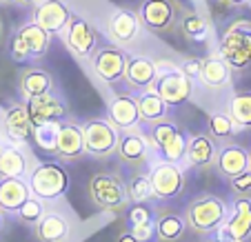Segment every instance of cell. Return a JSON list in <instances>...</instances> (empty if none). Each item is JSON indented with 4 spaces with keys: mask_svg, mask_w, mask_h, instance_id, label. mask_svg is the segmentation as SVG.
Instances as JSON below:
<instances>
[{
    "mask_svg": "<svg viewBox=\"0 0 251 242\" xmlns=\"http://www.w3.org/2000/svg\"><path fill=\"white\" fill-rule=\"evenodd\" d=\"M240 129L231 120L229 114H209L207 118V133L216 140V143H229V138L238 133Z\"/></svg>",
    "mask_w": 251,
    "mask_h": 242,
    "instance_id": "cell-34",
    "label": "cell"
},
{
    "mask_svg": "<svg viewBox=\"0 0 251 242\" xmlns=\"http://www.w3.org/2000/svg\"><path fill=\"white\" fill-rule=\"evenodd\" d=\"M180 69L191 78V80H200V69H202V60L198 58H187L180 65Z\"/></svg>",
    "mask_w": 251,
    "mask_h": 242,
    "instance_id": "cell-41",
    "label": "cell"
},
{
    "mask_svg": "<svg viewBox=\"0 0 251 242\" xmlns=\"http://www.w3.org/2000/svg\"><path fill=\"white\" fill-rule=\"evenodd\" d=\"M207 242H229V240H225L223 236H218V233H216V238H211V240H207Z\"/></svg>",
    "mask_w": 251,
    "mask_h": 242,
    "instance_id": "cell-46",
    "label": "cell"
},
{
    "mask_svg": "<svg viewBox=\"0 0 251 242\" xmlns=\"http://www.w3.org/2000/svg\"><path fill=\"white\" fill-rule=\"evenodd\" d=\"M153 224H156V240L160 242L180 240L187 231L185 216H178V214H158L153 218Z\"/></svg>",
    "mask_w": 251,
    "mask_h": 242,
    "instance_id": "cell-30",
    "label": "cell"
},
{
    "mask_svg": "<svg viewBox=\"0 0 251 242\" xmlns=\"http://www.w3.org/2000/svg\"><path fill=\"white\" fill-rule=\"evenodd\" d=\"M216 233L229 242L249 240L251 238V198H247V195H233L231 216L225 220V224Z\"/></svg>",
    "mask_w": 251,
    "mask_h": 242,
    "instance_id": "cell-11",
    "label": "cell"
},
{
    "mask_svg": "<svg viewBox=\"0 0 251 242\" xmlns=\"http://www.w3.org/2000/svg\"><path fill=\"white\" fill-rule=\"evenodd\" d=\"M227 5H231V7H245V5H249L251 0H225Z\"/></svg>",
    "mask_w": 251,
    "mask_h": 242,
    "instance_id": "cell-43",
    "label": "cell"
},
{
    "mask_svg": "<svg viewBox=\"0 0 251 242\" xmlns=\"http://www.w3.org/2000/svg\"><path fill=\"white\" fill-rule=\"evenodd\" d=\"M227 218H229L227 202L216 194L194 195L185 209L187 227L196 233H216Z\"/></svg>",
    "mask_w": 251,
    "mask_h": 242,
    "instance_id": "cell-1",
    "label": "cell"
},
{
    "mask_svg": "<svg viewBox=\"0 0 251 242\" xmlns=\"http://www.w3.org/2000/svg\"><path fill=\"white\" fill-rule=\"evenodd\" d=\"M47 91H53V76L47 69H43V67H27V69L20 72L18 94L25 102L36 98V96L47 94Z\"/></svg>",
    "mask_w": 251,
    "mask_h": 242,
    "instance_id": "cell-23",
    "label": "cell"
},
{
    "mask_svg": "<svg viewBox=\"0 0 251 242\" xmlns=\"http://www.w3.org/2000/svg\"><path fill=\"white\" fill-rule=\"evenodd\" d=\"M125 191H127L129 202H149L151 198H156L149 173H142V171L133 173L129 180H125Z\"/></svg>",
    "mask_w": 251,
    "mask_h": 242,
    "instance_id": "cell-32",
    "label": "cell"
},
{
    "mask_svg": "<svg viewBox=\"0 0 251 242\" xmlns=\"http://www.w3.org/2000/svg\"><path fill=\"white\" fill-rule=\"evenodd\" d=\"M149 180L153 185L156 200H174L185 189V171L180 162H169L158 158L149 167Z\"/></svg>",
    "mask_w": 251,
    "mask_h": 242,
    "instance_id": "cell-9",
    "label": "cell"
},
{
    "mask_svg": "<svg viewBox=\"0 0 251 242\" xmlns=\"http://www.w3.org/2000/svg\"><path fill=\"white\" fill-rule=\"evenodd\" d=\"M7 229V214L2 209H0V236H2V231Z\"/></svg>",
    "mask_w": 251,
    "mask_h": 242,
    "instance_id": "cell-44",
    "label": "cell"
},
{
    "mask_svg": "<svg viewBox=\"0 0 251 242\" xmlns=\"http://www.w3.org/2000/svg\"><path fill=\"white\" fill-rule=\"evenodd\" d=\"M33 233L38 242H65L69 236V222L62 214L45 211L40 222L33 227Z\"/></svg>",
    "mask_w": 251,
    "mask_h": 242,
    "instance_id": "cell-27",
    "label": "cell"
},
{
    "mask_svg": "<svg viewBox=\"0 0 251 242\" xmlns=\"http://www.w3.org/2000/svg\"><path fill=\"white\" fill-rule=\"evenodd\" d=\"M200 82L209 89H225L231 82V67L225 62L223 56H211L202 60L200 69Z\"/></svg>",
    "mask_w": 251,
    "mask_h": 242,
    "instance_id": "cell-28",
    "label": "cell"
},
{
    "mask_svg": "<svg viewBox=\"0 0 251 242\" xmlns=\"http://www.w3.org/2000/svg\"><path fill=\"white\" fill-rule=\"evenodd\" d=\"M27 180L31 194L45 202H56L69 189V173L60 162H40L29 171Z\"/></svg>",
    "mask_w": 251,
    "mask_h": 242,
    "instance_id": "cell-3",
    "label": "cell"
},
{
    "mask_svg": "<svg viewBox=\"0 0 251 242\" xmlns=\"http://www.w3.org/2000/svg\"><path fill=\"white\" fill-rule=\"evenodd\" d=\"M216 171L220 176L236 178L240 176L242 171L251 169L249 165V151L240 145H231V143H223V147H218V153H216V162H213Z\"/></svg>",
    "mask_w": 251,
    "mask_h": 242,
    "instance_id": "cell-21",
    "label": "cell"
},
{
    "mask_svg": "<svg viewBox=\"0 0 251 242\" xmlns=\"http://www.w3.org/2000/svg\"><path fill=\"white\" fill-rule=\"evenodd\" d=\"M9 56L14 62H29V60H36L31 53V49L27 47V43H25L23 38H20L18 33L14 31V36H11V43H9Z\"/></svg>",
    "mask_w": 251,
    "mask_h": 242,
    "instance_id": "cell-38",
    "label": "cell"
},
{
    "mask_svg": "<svg viewBox=\"0 0 251 242\" xmlns=\"http://www.w3.org/2000/svg\"><path fill=\"white\" fill-rule=\"evenodd\" d=\"M153 89L160 94V98L169 107H178L185 105L187 100L194 96V80L182 72L180 67L167 65L165 69L158 67V80L153 85Z\"/></svg>",
    "mask_w": 251,
    "mask_h": 242,
    "instance_id": "cell-8",
    "label": "cell"
},
{
    "mask_svg": "<svg viewBox=\"0 0 251 242\" xmlns=\"http://www.w3.org/2000/svg\"><path fill=\"white\" fill-rule=\"evenodd\" d=\"M138 100V114H140V124H156L160 120H167L169 116V105L160 98L156 89L142 91V94L136 96Z\"/></svg>",
    "mask_w": 251,
    "mask_h": 242,
    "instance_id": "cell-26",
    "label": "cell"
},
{
    "mask_svg": "<svg viewBox=\"0 0 251 242\" xmlns=\"http://www.w3.org/2000/svg\"><path fill=\"white\" fill-rule=\"evenodd\" d=\"M53 156L60 162H76L85 156V140H82V124L74 120H62L58 131Z\"/></svg>",
    "mask_w": 251,
    "mask_h": 242,
    "instance_id": "cell-17",
    "label": "cell"
},
{
    "mask_svg": "<svg viewBox=\"0 0 251 242\" xmlns=\"http://www.w3.org/2000/svg\"><path fill=\"white\" fill-rule=\"evenodd\" d=\"M227 114L240 129H251V91H240L233 94L227 102Z\"/></svg>",
    "mask_w": 251,
    "mask_h": 242,
    "instance_id": "cell-31",
    "label": "cell"
},
{
    "mask_svg": "<svg viewBox=\"0 0 251 242\" xmlns=\"http://www.w3.org/2000/svg\"><path fill=\"white\" fill-rule=\"evenodd\" d=\"M125 218H127L129 227H136L142 222H151L153 220V211L147 202H129L125 209Z\"/></svg>",
    "mask_w": 251,
    "mask_h": 242,
    "instance_id": "cell-37",
    "label": "cell"
},
{
    "mask_svg": "<svg viewBox=\"0 0 251 242\" xmlns=\"http://www.w3.org/2000/svg\"><path fill=\"white\" fill-rule=\"evenodd\" d=\"M45 216V200L36 198V195H31V198L27 200V202L23 204L18 209V214H16V218L20 220L23 224H29V227H36V224L40 222V218Z\"/></svg>",
    "mask_w": 251,
    "mask_h": 242,
    "instance_id": "cell-36",
    "label": "cell"
},
{
    "mask_svg": "<svg viewBox=\"0 0 251 242\" xmlns=\"http://www.w3.org/2000/svg\"><path fill=\"white\" fill-rule=\"evenodd\" d=\"M129 229H131V233L140 242H151L153 238H156V224H153V220H151V222L136 224V227H129Z\"/></svg>",
    "mask_w": 251,
    "mask_h": 242,
    "instance_id": "cell-40",
    "label": "cell"
},
{
    "mask_svg": "<svg viewBox=\"0 0 251 242\" xmlns=\"http://www.w3.org/2000/svg\"><path fill=\"white\" fill-rule=\"evenodd\" d=\"M216 153H218V145L209 133H196L187 143L185 162L196 169H204L216 162Z\"/></svg>",
    "mask_w": 251,
    "mask_h": 242,
    "instance_id": "cell-25",
    "label": "cell"
},
{
    "mask_svg": "<svg viewBox=\"0 0 251 242\" xmlns=\"http://www.w3.org/2000/svg\"><path fill=\"white\" fill-rule=\"evenodd\" d=\"M31 195L27 178H0V209L7 216L18 214V209Z\"/></svg>",
    "mask_w": 251,
    "mask_h": 242,
    "instance_id": "cell-22",
    "label": "cell"
},
{
    "mask_svg": "<svg viewBox=\"0 0 251 242\" xmlns=\"http://www.w3.org/2000/svg\"><path fill=\"white\" fill-rule=\"evenodd\" d=\"M16 33L27 43V47L31 49V53H33V58H43L45 53H47L49 45H51V33H49L47 29L40 27L36 20H29V23L20 24V27L16 29Z\"/></svg>",
    "mask_w": 251,
    "mask_h": 242,
    "instance_id": "cell-29",
    "label": "cell"
},
{
    "mask_svg": "<svg viewBox=\"0 0 251 242\" xmlns=\"http://www.w3.org/2000/svg\"><path fill=\"white\" fill-rule=\"evenodd\" d=\"M127 62H129V53L116 43L98 45L89 58L94 76L104 85H116V82L125 80Z\"/></svg>",
    "mask_w": 251,
    "mask_h": 242,
    "instance_id": "cell-6",
    "label": "cell"
},
{
    "mask_svg": "<svg viewBox=\"0 0 251 242\" xmlns=\"http://www.w3.org/2000/svg\"><path fill=\"white\" fill-rule=\"evenodd\" d=\"M89 200L96 209L102 211H118L127 209V191H125V180L109 171L94 173L89 180Z\"/></svg>",
    "mask_w": 251,
    "mask_h": 242,
    "instance_id": "cell-4",
    "label": "cell"
},
{
    "mask_svg": "<svg viewBox=\"0 0 251 242\" xmlns=\"http://www.w3.org/2000/svg\"><path fill=\"white\" fill-rule=\"evenodd\" d=\"M140 27L142 24H140V20H138V14L131 9H125V7L114 9L109 20H107V33H109L111 43L120 45V47L131 45L133 40L138 38Z\"/></svg>",
    "mask_w": 251,
    "mask_h": 242,
    "instance_id": "cell-20",
    "label": "cell"
},
{
    "mask_svg": "<svg viewBox=\"0 0 251 242\" xmlns=\"http://www.w3.org/2000/svg\"><path fill=\"white\" fill-rule=\"evenodd\" d=\"M27 109L31 116L33 124H43V122H62L69 116V107L67 102L53 91H47L43 96L27 100Z\"/></svg>",
    "mask_w": 251,
    "mask_h": 242,
    "instance_id": "cell-16",
    "label": "cell"
},
{
    "mask_svg": "<svg viewBox=\"0 0 251 242\" xmlns=\"http://www.w3.org/2000/svg\"><path fill=\"white\" fill-rule=\"evenodd\" d=\"M31 167L23 145L5 143L0 147V178H27Z\"/></svg>",
    "mask_w": 251,
    "mask_h": 242,
    "instance_id": "cell-24",
    "label": "cell"
},
{
    "mask_svg": "<svg viewBox=\"0 0 251 242\" xmlns=\"http://www.w3.org/2000/svg\"><path fill=\"white\" fill-rule=\"evenodd\" d=\"M71 18H74V14H71L69 5L62 0H40L33 9V20L43 29H47L51 36L65 31Z\"/></svg>",
    "mask_w": 251,
    "mask_h": 242,
    "instance_id": "cell-19",
    "label": "cell"
},
{
    "mask_svg": "<svg viewBox=\"0 0 251 242\" xmlns=\"http://www.w3.org/2000/svg\"><path fill=\"white\" fill-rule=\"evenodd\" d=\"M107 120L120 131L127 129H138L140 124V114H138V100L131 91L127 94H116L107 102Z\"/></svg>",
    "mask_w": 251,
    "mask_h": 242,
    "instance_id": "cell-18",
    "label": "cell"
},
{
    "mask_svg": "<svg viewBox=\"0 0 251 242\" xmlns=\"http://www.w3.org/2000/svg\"><path fill=\"white\" fill-rule=\"evenodd\" d=\"M40 0H18V5H25V7H31V5H38Z\"/></svg>",
    "mask_w": 251,
    "mask_h": 242,
    "instance_id": "cell-45",
    "label": "cell"
},
{
    "mask_svg": "<svg viewBox=\"0 0 251 242\" xmlns=\"http://www.w3.org/2000/svg\"><path fill=\"white\" fill-rule=\"evenodd\" d=\"M116 242H140V240L131 233V229H125V231H120L118 236H116Z\"/></svg>",
    "mask_w": 251,
    "mask_h": 242,
    "instance_id": "cell-42",
    "label": "cell"
},
{
    "mask_svg": "<svg viewBox=\"0 0 251 242\" xmlns=\"http://www.w3.org/2000/svg\"><path fill=\"white\" fill-rule=\"evenodd\" d=\"M220 56L231 69L242 72L251 65V20H233L220 36Z\"/></svg>",
    "mask_w": 251,
    "mask_h": 242,
    "instance_id": "cell-2",
    "label": "cell"
},
{
    "mask_svg": "<svg viewBox=\"0 0 251 242\" xmlns=\"http://www.w3.org/2000/svg\"><path fill=\"white\" fill-rule=\"evenodd\" d=\"M229 189L233 195H247L251 198V169L242 171L240 176L229 178Z\"/></svg>",
    "mask_w": 251,
    "mask_h": 242,
    "instance_id": "cell-39",
    "label": "cell"
},
{
    "mask_svg": "<svg viewBox=\"0 0 251 242\" xmlns=\"http://www.w3.org/2000/svg\"><path fill=\"white\" fill-rule=\"evenodd\" d=\"M2 145H5V140H2V133H0V147H2Z\"/></svg>",
    "mask_w": 251,
    "mask_h": 242,
    "instance_id": "cell-48",
    "label": "cell"
},
{
    "mask_svg": "<svg viewBox=\"0 0 251 242\" xmlns=\"http://www.w3.org/2000/svg\"><path fill=\"white\" fill-rule=\"evenodd\" d=\"M151 143H149V136L136 131V129H127V131H120L118 136V153L120 162H125L127 167H142L149 162V153H151Z\"/></svg>",
    "mask_w": 251,
    "mask_h": 242,
    "instance_id": "cell-14",
    "label": "cell"
},
{
    "mask_svg": "<svg viewBox=\"0 0 251 242\" xmlns=\"http://www.w3.org/2000/svg\"><path fill=\"white\" fill-rule=\"evenodd\" d=\"M136 14L142 27L153 33H165L176 24V7L169 0H142Z\"/></svg>",
    "mask_w": 251,
    "mask_h": 242,
    "instance_id": "cell-13",
    "label": "cell"
},
{
    "mask_svg": "<svg viewBox=\"0 0 251 242\" xmlns=\"http://www.w3.org/2000/svg\"><path fill=\"white\" fill-rule=\"evenodd\" d=\"M62 33H65L67 49L80 60L91 58V53L98 47V33H96L94 24L89 20H85L82 16H74Z\"/></svg>",
    "mask_w": 251,
    "mask_h": 242,
    "instance_id": "cell-10",
    "label": "cell"
},
{
    "mask_svg": "<svg viewBox=\"0 0 251 242\" xmlns=\"http://www.w3.org/2000/svg\"><path fill=\"white\" fill-rule=\"evenodd\" d=\"M120 129L114 127L107 118H89L82 122V140H85V156L109 158L118 147Z\"/></svg>",
    "mask_w": 251,
    "mask_h": 242,
    "instance_id": "cell-7",
    "label": "cell"
},
{
    "mask_svg": "<svg viewBox=\"0 0 251 242\" xmlns=\"http://www.w3.org/2000/svg\"><path fill=\"white\" fill-rule=\"evenodd\" d=\"M178 27H180L182 36H185L187 40H191V43H204L207 36H209L207 20H204L200 14H196V11H187V14H182Z\"/></svg>",
    "mask_w": 251,
    "mask_h": 242,
    "instance_id": "cell-33",
    "label": "cell"
},
{
    "mask_svg": "<svg viewBox=\"0 0 251 242\" xmlns=\"http://www.w3.org/2000/svg\"><path fill=\"white\" fill-rule=\"evenodd\" d=\"M249 165H251V151H249Z\"/></svg>",
    "mask_w": 251,
    "mask_h": 242,
    "instance_id": "cell-49",
    "label": "cell"
},
{
    "mask_svg": "<svg viewBox=\"0 0 251 242\" xmlns=\"http://www.w3.org/2000/svg\"><path fill=\"white\" fill-rule=\"evenodd\" d=\"M0 5H18V0H0Z\"/></svg>",
    "mask_w": 251,
    "mask_h": 242,
    "instance_id": "cell-47",
    "label": "cell"
},
{
    "mask_svg": "<svg viewBox=\"0 0 251 242\" xmlns=\"http://www.w3.org/2000/svg\"><path fill=\"white\" fill-rule=\"evenodd\" d=\"M2 127H5V133L11 143H16V145L33 143V129H36V124L31 122V116H29L25 100L11 102L7 107L5 114H2Z\"/></svg>",
    "mask_w": 251,
    "mask_h": 242,
    "instance_id": "cell-12",
    "label": "cell"
},
{
    "mask_svg": "<svg viewBox=\"0 0 251 242\" xmlns=\"http://www.w3.org/2000/svg\"><path fill=\"white\" fill-rule=\"evenodd\" d=\"M58 131H60V122L36 124V129H33V145L47 153H53L56 140H58Z\"/></svg>",
    "mask_w": 251,
    "mask_h": 242,
    "instance_id": "cell-35",
    "label": "cell"
},
{
    "mask_svg": "<svg viewBox=\"0 0 251 242\" xmlns=\"http://www.w3.org/2000/svg\"><path fill=\"white\" fill-rule=\"evenodd\" d=\"M158 80V65L147 56H129L127 69H125V85L131 94L153 89Z\"/></svg>",
    "mask_w": 251,
    "mask_h": 242,
    "instance_id": "cell-15",
    "label": "cell"
},
{
    "mask_svg": "<svg viewBox=\"0 0 251 242\" xmlns=\"http://www.w3.org/2000/svg\"><path fill=\"white\" fill-rule=\"evenodd\" d=\"M149 143L158 158L169 162H185L187 153V143L189 138L185 136L182 129H178L169 120H160V122L149 127Z\"/></svg>",
    "mask_w": 251,
    "mask_h": 242,
    "instance_id": "cell-5",
    "label": "cell"
}]
</instances>
